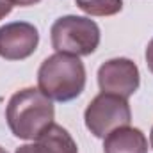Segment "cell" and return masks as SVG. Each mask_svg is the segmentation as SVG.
<instances>
[{
	"instance_id": "277c9868",
	"label": "cell",
	"mask_w": 153,
	"mask_h": 153,
	"mask_svg": "<svg viewBox=\"0 0 153 153\" xmlns=\"http://www.w3.org/2000/svg\"><path fill=\"white\" fill-rule=\"evenodd\" d=\"M132 119V111L126 98L100 93L91 100L84 112V121L87 130L94 137H107L112 130L119 126H126Z\"/></svg>"
},
{
	"instance_id": "ba28073f",
	"label": "cell",
	"mask_w": 153,
	"mask_h": 153,
	"mask_svg": "<svg viewBox=\"0 0 153 153\" xmlns=\"http://www.w3.org/2000/svg\"><path fill=\"white\" fill-rule=\"evenodd\" d=\"M103 153H148V141L139 128L119 126L103 137Z\"/></svg>"
},
{
	"instance_id": "4fadbf2b",
	"label": "cell",
	"mask_w": 153,
	"mask_h": 153,
	"mask_svg": "<svg viewBox=\"0 0 153 153\" xmlns=\"http://www.w3.org/2000/svg\"><path fill=\"white\" fill-rule=\"evenodd\" d=\"M150 144H152V148H153V128H152V134H150Z\"/></svg>"
},
{
	"instance_id": "8992f818",
	"label": "cell",
	"mask_w": 153,
	"mask_h": 153,
	"mask_svg": "<svg viewBox=\"0 0 153 153\" xmlns=\"http://www.w3.org/2000/svg\"><path fill=\"white\" fill-rule=\"evenodd\" d=\"M39 45L38 29L29 22H11L0 27V57L23 61L30 57Z\"/></svg>"
},
{
	"instance_id": "9c48e42d",
	"label": "cell",
	"mask_w": 153,
	"mask_h": 153,
	"mask_svg": "<svg viewBox=\"0 0 153 153\" xmlns=\"http://www.w3.org/2000/svg\"><path fill=\"white\" fill-rule=\"evenodd\" d=\"M75 4L89 16H114L123 9V0H75Z\"/></svg>"
},
{
	"instance_id": "7a4b0ae2",
	"label": "cell",
	"mask_w": 153,
	"mask_h": 153,
	"mask_svg": "<svg viewBox=\"0 0 153 153\" xmlns=\"http://www.w3.org/2000/svg\"><path fill=\"white\" fill-rule=\"evenodd\" d=\"M39 91L55 102H71L85 87V66L80 57L53 53L46 57L38 71Z\"/></svg>"
},
{
	"instance_id": "5bb4252c",
	"label": "cell",
	"mask_w": 153,
	"mask_h": 153,
	"mask_svg": "<svg viewBox=\"0 0 153 153\" xmlns=\"http://www.w3.org/2000/svg\"><path fill=\"white\" fill-rule=\"evenodd\" d=\"M0 153H7V150H4V148L0 146Z\"/></svg>"
},
{
	"instance_id": "30bf717a",
	"label": "cell",
	"mask_w": 153,
	"mask_h": 153,
	"mask_svg": "<svg viewBox=\"0 0 153 153\" xmlns=\"http://www.w3.org/2000/svg\"><path fill=\"white\" fill-rule=\"evenodd\" d=\"M13 2L11 0H0V20H4L7 14H11V11H13Z\"/></svg>"
},
{
	"instance_id": "5b68a950",
	"label": "cell",
	"mask_w": 153,
	"mask_h": 153,
	"mask_svg": "<svg viewBox=\"0 0 153 153\" xmlns=\"http://www.w3.org/2000/svg\"><path fill=\"white\" fill-rule=\"evenodd\" d=\"M141 84V73L134 61L116 57L103 62L98 70V85L102 93L116 94L121 98L132 96Z\"/></svg>"
},
{
	"instance_id": "3957f363",
	"label": "cell",
	"mask_w": 153,
	"mask_h": 153,
	"mask_svg": "<svg viewBox=\"0 0 153 153\" xmlns=\"http://www.w3.org/2000/svg\"><path fill=\"white\" fill-rule=\"evenodd\" d=\"M52 46L59 53L75 57L91 55L100 45V27L87 16H61L50 29Z\"/></svg>"
},
{
	"instance_id": "52a82bcc",
	"label": "cell",
	"mask_w": 153,
	"mask_h": 153,
	"mask_svg": "<svg viewBox=\"0 0 153 153\" xmlns=\"http://www.w3.org/2000/svg\"><path fill=\"white\" fill-rule=\"evenodd\" d=\"M16 153H78V146L66 128L52 123L30 144L20 146Z\"/></svg>"
},
{
	"instance_id": "6da1fadb",
	"label": "cell",
	"mask_w": 153,
	"mask_h": 153,
	"mask_svg": "<svg viewBox=\"0 0 153 153\" xmlns=\"http://www.w3.org/2000/svg\"><path fill=\"white\" fill-rule=\"evenodd\" d=\"M53 117L55 109L52 100L36 87H25L14 93L5 109L9 130L25 141H34L53 123Z\"/></svg>"
},
{
	"instance_id": "8fae6325",
	"label": "cell",
	"mask_w": 153,
	"mask_h": 153,
	"mask_svg": "<svg viewBox=\"0 0 153 153\" xmlns=\"http://www.w3.org/2000/svg\"><path fill=\"white\" fill-rule=\"evenodd\" d=\"M146 64H148V70L153 73V38L150 39V43L146 46Z\"/></svg>"
},
{
	"instance_id": "7c38bea8",
	"label": "cell",
	"mask_w": 153,
	"mask_h": 153,
	"mask_svg": "<svg viewBox=\"0 0 153 153\" xmlns=\"http://www.w3.org/2000/svg\"><path fill=\"white\" fill-rule=\"evenodd\" d=\"M14 5H22V7H27V5H34V4H39L41 0H11Z\"/></svg>"
}]
</instances>
